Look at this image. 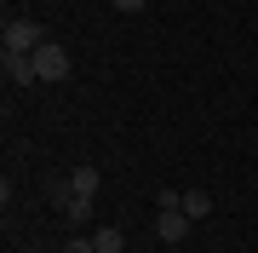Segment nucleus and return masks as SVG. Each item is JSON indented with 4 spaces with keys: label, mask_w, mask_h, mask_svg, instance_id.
I'll use <instances>...</instances> for the list:
<instances>
[{
    "label": "nucleus",
    "mask_w": 258,
    "mask_h": 253,
    "mask_svg": "<svg viewBox=\"0 0 258 253\" xmlns=\"http://www.w3.org/2000/svg\"><path fill=\"white\" fill-rule=\"evenodd\" d=\"M184 213L189 219H207L212 213V196H207V190H184Z\"/></svg>",
    "instance_id": "7"
},
{
    "label": "nucleus",
    "mask_w": 258,
    "mask_h": 253,
    "mask_svg": "<svg viewBox=\"0 0 258 253\" xmlns=\"http://www.w3.org/2000/svg\"><path fill=\"white\" fill-rule=\"evenodd\" d=\"M6 81L12 86H35L40 75H35V58L29 52H6Z\"/></svg>",
    "instance_id": "4"
},
{
    "label": "nucleus",
    "mask_w": 258,
    "mask_h": 253,
    "mask_svg": "<svg viewBox=\"0 0 258 253\" xmlns=\"http://www.w3.org/2000/svg\"><path fill=\"white\" fill-rule=\"evenodd\" d=\"M69 190L75 196H98V167H69Z\"/></svg>",
    "instance_id": "6"
},
{
    "label": "nucleus",
    "mask_w": 258,
    "mask_h": 253,
    "mask_svg": "<svg viewBox=\"0 0 258 253\" xmlns=\"http://www.w3.org/2000/svg\"><path fill=\"white\" fill-rule=\"evenodd\" d=\"M29 58H35V75L40 81H69V52L63 46H57V40H46V46H35V52H29Z\"/></svg>",
    "instance_id": "2"
},
{
    "label": "nucleus",
    "mask_w": 258,
    "mask_h": 253,
    "mask_svg": "<svg viewBox=\"0 0 258 253\" xmlns=\"http://www.w3.org/2000/svg\"><path fill=\"white\" fill-rule=\"evenodd\" d=\"M0 46H6V52H35V46H46V29H40L35 18H6Z\"/></svg>",
    "instance_id": "1"
},
{
    "label": "nucleus",
    "mask_w": 258,
    "mask_h": 253,
    "mask_svg": "<svg viewBox=\"0 0 258 253\" xmlns=\"http://www.w3.org/2000/svg\"><path fill=\"white\" fill-rule=\"evenodd\" d=\"M155 236L161 242H184L189 236V213L184 207H155Z\"/></svg>",
    "instance_id": "3"
},
{
    "label": "nucleus",
    "mask_w": 258,
    "mask_h": 253,
    "mask_svg": "<svg viewBox=\"0 0 258 253\" xmlns=\"http://www.w3.org/2000/svg\"><path fill=\"white\" fill-rule=\"evenodd\" d=\"M63 253H98V247H92V236H75V242H63Z\"/></svg>",
    "instance_id": "8"
},
{
    "label": "nucleus",
    "mask_w": 258,
    "mask_h": 253,
    "mask_svg": "<svg viewBox=\"0 0 258 253\" xmlns=\"http://www.w3.org/2000/svg\"><path fill=\"white\" fill-rule=\"evenodd\" d=\"M92 247H98V253H120V247H126V230L98 225V230H92Z\"/></svg>",
    "instance_id": "5"
},
{
    "label": "nucleus",
    "mask_w": 258,
    "mask_h": 253,
    "mask_svg": "<svg viewBox=\"0 0 258 253\" xmlns=\"http://www.w3.org/2000/svg\"><path fill=\"white\" fill-rule=\"evenodd\" d=\"M109 6H115V12H144L149 0H109Z\"/></svg>",
    "instance_id": "9"
},
{
    "label": "nucleus",
    "mask_w": 258,
    "mask_h": 253,
    "mask_svg": "<svg viewBox=\"0 0 258 253\" xmlns=\"http://www.w3.org/2000/svg\"><path fill=\"white\" fill-rule=\"evenodd\" d=\"M29 253H46V247H29Z\"/></svg>",
    "instance_id": "10"
}]
</instances>
